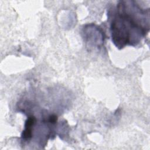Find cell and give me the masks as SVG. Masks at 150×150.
I'll return each mask as SVG.
<instances>
[{
    "instance_id": "1",
    "label": "cell",
    "mask_w": 150,
    "mask_h": 150,
    "mask_svg": "<svg viewBox=\"0 0 150 150\" xmlns=\"http://www.w3.org/2000/svg\"><path fill=\"white\" fill-rule=\"evenodd\" d=\"M149 9H142L135 2L120 1L111 23L112 40L119 49L138 43L149 30L145 28L149 20Z\"/></svg>"
},
{
    "instance_id": "2",
    "label": "cell",
    "mask_w": 150,
    "mask_h": 150,
    "mask_svg": "<svg viewBox=\"0 0 150 150\" xmlns=\"http://www.w3.org/2000/svg\"><path fill=\"white\" fill-rule=\"evenodd\" d=\"M36 122V119L34 116H30L28 118L25 124V129L22 133V138L24 141L30 140L33 136V127Z\"/></svg>"
}]
</instances>
